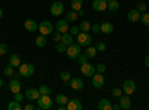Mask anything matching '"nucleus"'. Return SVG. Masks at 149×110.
Returning a JSON list of instances; mask_svg holds the SVG:
<instances>
[{
	"label": "nucleus",
	"mask_w": 149,
	"mask_h": 110,
	"mask_svg": "<svg viewBox=\"0 0 149 110\" xmlns=\"http://www.w3.org/2000/svg\"><path fill=\"white\" fill-rule=\"evenodd\" d=\"M134 91H136V83H134V80L127 79L125 82L122 83V92H124V94L131 95V94H134Z\"/></svg>",
	"instance_id": "8"
},
{
	"label": "nucleus",
	"mask_w": 149,
	"mask_h": 110,
	"mask_svg": "<svg viewBox=\"0 0 149 110\" xmlns=\"http://www.w3.org/2000/svg\"><path fill=\"white\" fill-rule=\"evenodd\" d=\"M37 103V109H42V110H49V109H52L54 106V101L51 100V97L49 95H39V98L36 100Z\"/></svg>",
	"instance_id": "1"
},
{
	"label": "nucleus",
	"mask_w": 149,
	"mask_h": 110,
	"mask_svg": "<svg viewBox=\"0 0 149 110\" xmlns=\"http://www.w3.org/2000/svg\"><path fill=\"white\" fill-rule=\"evenodd\" d=\"M39 33L40 34H43V36H48V34H52V31H54V26L49 21H42L40 24H39Z\"/></svg>",
	"instance_id": "6"
},
{
	"label": "nucleus",
	"mask_w": 149,
	"mask_h": 110,
	"mask_svg": "<svg viewBox=\"0 0 149 110\" xmlns=\"http://www.w3.org/2000/svg\"><path fill=\"white\" fill-rule=\"evenodd\" d=\"M24 109H26V110H34V109H37V107L33 106V104H26V106H24Z\"/></svg>",
	"instance_id": "46"
},
{
	"label": "nucleus",
	"mask_w": 149,
	"mask_h": 110,
	"mask_svg": "<svg viewBox=\"0 0 149 110\" xmlns=\"http://www.w3.org/2000/svg\"><path fill=\"white\" fill-rule=\"evenodd\" d=\"M55 103H57V104H67V103H69L67 95H64V94H58V95L55 97Z\"/></svg>",
	"instance_id": "30"
},
{
	"label": "nucleus",
	"mask_w": 149,
	"mask_h": 110,
	"mask_svg": "<svg viewBox=\"0 0 149 110\" xmlns=\"http://www.w3.org/2000/svg\"><path fill=\"white\" fill-rule=\"evenodd\" d=\"M63 12H64V5L61 3L60 0H57V2H54L51 5V15L60 17V15H63Z\"/></svg>",
	"instance_id": "7"
},
{
	"label": "nucleus",
	"mask_w": 149,
	"mask_h": 110,
	"mask_svg": "<svg viewBox=\"0 0 149 110\" xmlns=\"http://www.w3.org/2000/svg\"><path fill=\"white\" fill-rule=\"evenodd\" d=\"M78 15H79V17H85V12H84L82 9H79V10H78Z\"/></svg>",
	"instance_id": "49"
},
{
	"label": "nucleus",
	"mask_w": 149,
	"mask_h": 110,
	"mask_svg": "<svg viewBox=\"0 0 149 110\" xmlns=\"http://www.w3.org/2000/svg\"><path fill=\"white\" fill-rule=\"evenodd\" d=\"M66 54H67V57H69L70 59H78V57L82 54L81 45H79V43H72L70 46H67Z\"/></svg>",
	"instance_id": "3"
},
{
	"label": "nucleus",
	"mask_w": 149,
	"mask_h": 110,
	"mask_svg": "<svg viewBox=\"0 0 149 110\" xmlns=\"http://www.w3.org/2000/svg\"><path fill=\"white\" fill-rule=\"evenodd\" d=\"M18 73H19V77H30L34 73V66L30 63H24V64L21 63L18 67Z\"/></svg>",
	"instance_id": "2"
},
{
	"label": "nucleus",
	"mask_w": 149,
	"mask_h": 110,
	"mask_svg": "<svg viewBox=\"0 0 149 110\" xmlns=\"http://www.w3.org/2000/svg\"><path fill=\"white\" fill-rule=\"evenodd\" d=\"M69 21L64 18V19H58L57 21V24H55V30L58 31V33H61V34H63V33H66V31H69Z\"/></svg>",
	"instance_id": "9"
},
{
	"label": "nucleus",
	"mask_w": 149,
	"mask_h": 110,
	"mask_svg": "<svg viewBox=\"0 0 149 110\" xmlns=\"http://www.w3.org/2000/svg\"><path fill=\"white\" fill-rule=\"evenodd\" d=\"M24 97H26V95L21 94V91H19V92H15V94H14V100H17V101H19V103H21V101L24 100Z\"/></svg>",
	"instance_id": "41"
},
{
	"label": "nucleus",
	"mask_w": 149,
	"mask_h": 110,
	"mask_svg": "<svg viewBox=\"0 0 149 110\" xmlns=\"http://www.w3.org/2000/svg\"><path fill=\"white\" fill-rule=\"evenodd\" d=\"M76 43H79L81 46H90L91 45V42H93V39H91V36L88 34V33H84V31H81L78 36H76Z\"/></svg>",
	"instance_id": "4"
},
{
	"label": "nucleus",
	"mask_w": 149,
	"mask_h": 110,
	"mask_svg": "<svg viewBox=\"0 0 149 110\" xmlns=\"http://www.w3.org/2000/svg\"><path fill=\"white\" fill-rule=\"evenodd\" d=\"M93 9L95 12H104L107 9V2L106 0H94L93 2Z\"/></svg>",
	"instance_id": "13"
},
{
	"label": "nucleus",
	"mask_w": 149,
	"mask_h": 110,
	"mask_svg": "<svg viewBox=\"0 0 149 110\" xmlns=\"http://www.w3.org/2000/svg\"><path fill=\"white\" fill-rule=\"evenodd\" d=\"M78 18H79V15H78L76 10H69L67 14H66V19H67L69 22H74Z\"/></svg>",
	"instance_id": "24"
},
{
	"label": "nucleus",
	"mask_w": 149,
	"mask_h": 110,
	"mask_svg": "<svg viewBox=\"0 0 149 110\" xmlns=\"http://www.w3.org/2000/svg\"><path fill=\"white\" fill-rule=\"evenodd\" d=\"M55 49H57V52L63 54V52H66V49H67V45H64L63 42H58L57 46H55Z\"/></svg>",
	"instance_id": "35"
},
{
	"label": "nucleus",
	"mask_w": 149,
	"mask_h": 110,
	"mask_svg": "<svg viewBox=\"0 0 149 110\" xmlns=\"http://www.w3.org/2000/svg\"><path fill=\"white\" fill-rule=\"evenodd\" d=\"M0 88H3V79L0 77Z\"/></svg>",
	"instance_id": "50"
},
{
	"label": "nucleus",
	"mask_w": 149,
	"mask_h": 110,
	"mask_svg": "<svg viewBox=\"0 0 149 110\" xmlns=\"http://www.w3.org/2000/svg\"><path fill=\"white\" fill-rule=\"evenodd\" d=\"M69 33L73 36V37H76V36L81 33V30H79V26H78V27H76V26H72V27L69 28Z\"/></svg>",
	"instance_id": "36"
},
{
	"label": "nucleus",
	"mask_w": 149,
	"mask_h": 110,
	"mask_svg": "<svg viewBox=\"0 0 149 110\" xmlns=\"http://www.w3.org/2000/svg\"><path fill=\"white\" fill-rule=\"evenodd\" d=\"M26 95V98L27 100H37L39 98V95H40V92H39V89H36V88H30V89H27V92L24 94Z\"/></svg>",
	"instance_id": "16"
},
{
	"label": "nucleus",
	"mask_w": 149,
	"mask_h": 110,
	"mask_svg": "<svg viewBox=\"0 0 149 110\" xmlns=\"http://www.w3.org/2000/svg\"><path fill=\"white\" fill-rule=\"evenodd\" d=\"M79 30L84 31V33H88V31L91 30V24H90V21H86V19L81 21V24H79Z\"/></svg>",
	"instance_id": "26"
},
{
	"label": "nucleus",
	"mask_w": 149,
	"mask_h": 110,
	"mask_svg": "<svg viewBox=\"0 0 149 110\" xmlns=\"http://www.w3.org/2000/svg\"><path fill=\"white\" fill-rule=\"evenodd\" d=\"M46 36H43V34H39L36 37V40H34V43H36V46L37 48H45L46 46Z\"/></svg>",
	"instance_id": "23"
},
{
	"label": "nucleus",
	"mask_w": 149,
	"mask_h": 110,
	"mask_svg": "<svg viewBox=\"0 0 149 110\" xmlns=\"http://www.w3.org/2000/svg\"><path fill=\"white\" fill-rule=\"evenodd\" d=\"M8 64H9V66H12L14 68L19 67V64H21V57H19L18 54L10 55V57H9V63H8Z\"/></svg>",
	"instance_id": "20"
},
{
	"label": "nucleus",
	"mask_w": 149,
	"mask_h": 110,
	"mask_svg": "<svg viewBox=\"0 0 149 110\" xmlns=\"http://www.w3.org/2000/svg\"><path fill=\"white\" fill-rule=\"evenodd\" d=\"M112 104L110 103V100H107V98H102L100 101H98V110H112Z\"/></svg>",
	"instance_id": "21"
},
{
	"label": "nucleus",
	"mask_w": 149,
	"mask_h": 110,
	"mask_svg": "<svg viewBox=\"0 0 149 110\" xmlns=\"http://www.w3.org/2000/svg\"><path fill=\"white\" fill-rule=\"evenodd\" d=\"M145 64H146V67H149V55L145 57Z\"/></svg>",
	"instance_id": "47"
},
{
	"label": "nucleus",
	"mask_w": 149,
	"mask_h": 110,
	"mask_svg": "<svg viewBox=\"0 0 149 110\" xmlns=\"http://www.w3.org/2000/svg\"><path fill=\"white\" fill-rule=\"evenodd\" d=\"M91 83H93V86L97 88V89H100L103 88V85H104V76L102 75V73H94V75L91 76Z\"/></svg>",
	"instance_id": "5"
},
{
	"label": "nucleus",
	"mask_w": 149,
	"mask_h": 110,
	"mask_svg": "<svg viewBox=\"0 0 149 110\" xmlns=\"http://www.w3.org/2000/svg\"><path fill=\"white\" fill-rule=\"evenodd\" d=\"M52 2H57V0H52Z\"/></svg>",
	"instance_id": "52"
},
{
	"label": "nucleus",
	"mask_w": 149,
	"mask_h": 110,
	"mask_svg": "<svg viewBox=\"0 0 149 110\" xmlns=\"http://www.w3.org/2000/svg\"><path fill=\"white\" fill-rule=\"evenodd\" d=\"M106 2H110V0H106Z\"/></svg>",
	"instance_id": "53"
},
{
	"label": "nucleus",
	"mask_w": 149,
	"mask_h": 110,
	"mask_svg": "<svg viewBox=\"0 0 149 110\" xmlns=\"http://www.w3.org/2000/svg\"><path fill=\"white\" fill-rule=\"evenodd\" d=\"M3 75H5V76H9V77H15V68L8 64V66L3 68Z\"/></svg>",
	"instance_id": "28"
},
{
	"label": "nucleus",
	"mask_w": 149,
	"mask_h": 110,
	"mask_svg": "<svg viewBox=\"0 0 149 110\" xmlns=\"http://www.w3.org/2000/svg\"><path fill=\"white\" fill-rule=\"evenodd\" d=\"M112 109H113V110H121V106L119 104H113V106H112Z\"/></svg>",
	"instance_id": "48"
},
{
	"label": "nucleus",
	"mask_w": 149,
	"mask_h": 110,
	"mask_svg": "<svg viewBox=\"0 0 149 110\" xmlns=\"http://www.w3.org/2000/svg\"><path fill=\"white\" fill-rule=\"evenodd\" d=\"M24 27L27 28V31L33 33V31H36L37 28H39V24H37L34 19H27L26 22H24Z\"/></svg>",
	"instance_id": "18"
},
{
	"label": "nucleus",
	"mask_w": 149,
	"mask_h": 110,
	"mask_svg": "<svg viewBox=\"0 0 149 110\" xmlns=\"http://www.w3.org/2000/svg\"><path fill=\"white\" fill-rule=\"evenodd\" d=\"M107 9L110 12H116L119 9V3H118V0H110V2H107Z\"/></svg>",
	"instance_id": "29"
},
{
	"label": "nucleus",
	"mask_w": 149,
	"mask_h": 110,
	"mask_svg": "<svg viewBox=\"0 0 149 110\" xmlns=\"http://www.w3.org/2000/svg\"><path fill=\"white\" fill-rule=\"evenodd\" d=\"M100 31L104 33V34H110V33H113V24L109 22V21H104L100 24Z\"/></svg>",
	"instance_id": "17"
},
{
	"label": "nucleus",
	"mask_w": 149,
	"mask_h": 110,
	"mask_svg": "<svg viewBox=\"0 0 149 110\" xmlns=\"http://www.w3.org/2000/svg\"><path fill=\"white\" fill-rule=\"evenodd\" d=\"M140 15H142V12H139L137 9H131L127 14V19L130 22H137V21H140Z\"/></svg>",
	"instance_id": "15"
},
{
	"label": "nucleus",
	"mask_w": 149,
	"mask_h": 110,
	"mask_svg": "<svg viewBox=\"0 0 149 110\" xmlns=\"http://www.w3.org/2000/svg\"><path fill=\"white\" fill-rule=\"evenodd\" d=\"M95 49H97V52H103V51H106V43H104V42H98V43L95 45Z\"/></svg>",
	"instance_id": "38"
},
{
	"label": "nucleus",
	"mask_w": 149,
	"mask_h": 110,
	"mask_svg": "<svg viewBox=\"0 0 149 110\" xmlns=\"http://www.w3.org/2000/svg\"><path fill=\"white\" fill-rule=\"evenodd\" d=\"M140 22L143 26H149V12H143L140 15Z\"/></svg>",
	"instance_id": "33"
},
{
	"label": "nucleus",
	"mask_w": 149,
	"mask_h": 110,
	"mask_svg": "<svg viewBox=\"0 0 149 110\" xmlns=\"http://www.w3.org/2000/svg\"><path fill=\"white\" fill-rule=\"evenodd\" d=\"M88 58H94L95 55H97V49H95V46H86V49H85V52H84Z\"/></svg>",
	"instance_id": "25"
},
{
	"label": "nucleus",
	"mask_w": 149,
	"mask_h": 110,
	"mask_svg": "<svg viewBox=\"0 0 149 110\" xmlns=\"http://www.w3.org/2000/svg\"><path fill=\"white\" fill-rule=\"evenodd\" d=\"M52 40L54 42H61V33H58V31H55V33H52Z\"/></svg>",
	"instance_id": "43"
},
{
	"label": "nucleus",
	"mask_w": 149,
	"mask_h": 110,
	"mask_svg": "<svg viewBox=\"0 0 149 110\" xmlns=\"http://www.w3.org/2000/svg\"><path fill=\"white\" fill-rule=\"evenodd\" d=\"M69 83H70V88L73 91H81L84 88V80L81 77H72L69 80Z\"/></svg>",
	"instance_id": "10"
},
{
	"label": "nucleus",
	"mask_w": 149,
	"mask_h": 110,
	"mask_svg": "<svg viewBox=\"0 0 149 110\" xmlns=\"http://www.w3.org/2000/svg\"><path fill=\"white\" fill-rule=\"evenodd\" d=\"M91 31L98 33V31H100V26H98V24H94V26H91Z\"/></svg>",
	"instance_id": "45"
},
{
	"label": "nucleus",
	"mask_w": 149,
	"mask_h": 110,
	"mask_svg": "<svg viewBox=\"0 0 149 110\" xmlns=\"http://www.w3.org/2000/svg\"><path fill=\"white\" fill-rule=\"evenodd\" d=\"M8 49H9V46H8V43H0V57H3V55H6Z\"/></svg>",
	"instance_id": "37"
},
{
	"label": "nucleus",
	"mask_w": 149,
	"mask_h": 110,
	"mask_svg": "<svg viewBox=\"0 0 149 110\" xmlns=\"http://www.w3.org/2000/svg\"><path fill=\"white\" fill-rule=\"evenodd\" d=\"M60 77H61V80H63V82H69V80L72 79V75H70V71L64 70V71H61Z\"/></svg>",
	"instance_id": "34"
},
{
	"label": "nucleus",
	"mask_w": 149,
	"mask_h": 110,
	"mask_svg": "<svg viewBox=\"0 0 149 110\" xmlns=\"http://www.w3.org/2000/svg\"><path fill=\"white\" fill-rule=\"evenodd\" d=\"M21 109H22V106H21V103L17 101V100L10 101V103L8 104V110H21Z\"/></svg>",
	"instance_id": "31"
},
{
	"label": "nucleus",
	"mask_w": 149,
	"mask_h": 110,
	"mask_svg": "<svg viewBox=\"0 0 149 110\" xmlns=\"http://www.w3.org/2000/svg\"><path fill=\"white\" fill-rule=\"evenodd\" d=\"M86 59H88V57H86L85 54H81V55L78 57V61H79V64H84V63H86Z\"/></svg>",
	"instance_id": "44"
},
{
	"label": "nucleus",
	"mask_w": 149,
	"mask_h": 110,
	"mask_svg": "<svg viewBox=\"0 0 149 110\" xmlns=\"http://www.w3.org/2000/svg\"><path fill=\"white\" fill-rule=\"evenodd\" d=\"M9 89H10L12 94L21 91V82L18 80V77H12V79H10V82H9Z\"/></svg>",
	"instance_id": "14"
},
{
	"label": "nucleus",
	"mask_w": 149,
	"mask_h": 110,
	"mask_svg": "<svg viewBox=\"0 0 149 110\" xmlns=\"http://www.w3.org/2000/svg\"><path fill=\"white\" fill-rule=\"evenodd\" d=\"M112 95L119 98V97L122 95V88H112Z\"/></svg>",
	"instance_id": "39"
},
{
	"label": "nucleus",
	"mask_w": 149,
	"mask_h": 110,
	"mask_svg": "<svg viewBox=\"0 0 149 110\" xmlns=\"http://www.w3.org/2000/svg\"><path fill=\"white\" fill-rule=\"evenodd\" d=\"M82 5H84V0H72L70 2V8H72V10H79V9H82Z\"/></svg>",
	"instance_id": "27"
},
{
	"label": "nucleus",
	"mask_w": 149,
	"mask_h": 110,
	"mask_svg": "<svg viewBox=\"0 0 149 110\" xmlns=\"http://www.w3.org/2000/svg\"><path fill=\"white\" fill-rule=\"evenodd\" d=\"M73 39H74V37H73V36H72L69 31H66V33L61 34V42H63L64 45H67V46H70L72 43H74V42H73Z\"/></svg>",
	"instance_id": "22"
},
{
	"label": "nucleus",
	"mask_w": 149,
	"mask_h": 110,
	"mask_svg": "<svg viewBox=\"0 0 149 110\" xmlns=\"http://www.w3.org/2000/svg\"><path fill=\"white\" fill-rule=\"evenodd\" d=\"M81 71L84 73L85 76H93L94 73H95V67L93 66V64H88V63H84V64H81Z\"/></svg>",
	"instance_id": "12"
},
{
	"label": "nucleus",
	"mask_w": 149,
	"mask_h": 110,
	"mask_svg": "<svg viewBox=\"0 0 149 110\" xmlns=\"http://www.w3.org/2000/svg\"><path fill=\"white\" fill-rule=\"evenodd\" d=\"M95 71H97V73H102V75H103V73L106 71V66H104V64H97V66H95Z\"/></svg>",
	"instance_id": "42"
},
{
	"label": "nucleus",
	"mask_w": 149,
	"mask_h": 110,
	"mask_svg": "<svg viewBox=\"0 0 149 110\" xmlns=\"http://www.w3.org/2000/svg\"><path fill=\"white\" fill-rule=\"evenodd\" d=\"M119 106H121V109H125V110L131 109V98H130V95L122 92V95L119 97Z\"/></svg>",
	"instance_id": "11"
},
{
	"label": "nucleus",
	"mask_w": 149,
	"mask_h": 110,
	"mask_svg": "<svg viewBox=\"0 0 149 110\" xmlns=\"http://www.w3.org/2000/svg\"><path fill=\"white\" fill-rule=\"evenodd\" d=\"M39 92H40V95H51V88L46 86V85H40Z\"/></svg>",
	"instance_id": "32"
},
{
	"label": "nucleus",
	"mask_w": 149,
	"mask_h": 110,
	"mask_svg": "<svg viewBox=\"0 0 149 110\" xmlns=\"http://www.w3.org/2000/svg\"><path fill=\"white\" fill-rule=\"evenodd\" d=\"M67 110H82V103L79 100H69L67 103Z\"/></svg>",
	"instance_id": "19"
},
{
	"label": "nucleus",
	"mask_w": 149,
	"mask_h": 110,
	"mask_svg": "<svg viewBox=\"0 0 149 110\" xmlns=\"http://www.w3.org/2000/svg\"><path fill=\"white\" fill-rule=\"evenodd\" d=\"M136 9H137L139 12H142V14H143V12H146V9H148V6H146V3H143V2H140V3H137V8H136Z\"/></svg>",
	"instance_id": "40"
},
{
	"label": "nucleus",
	"mask_w": 149,
	"mask_h": 110,
	"mask_svg": "<svg viewBox=\"0 0 149 110\" xmlns=\"http://www.w3.org/2000/svg\"><path fill=\"white\" fill-rule=\"evenodd\" d=\"M0 18H3V10L0 9Z\"/></svg>",
	"instance_id": "51"
}]
</instances>
